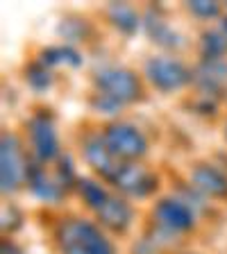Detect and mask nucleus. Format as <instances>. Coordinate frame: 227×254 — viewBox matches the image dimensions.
Wrapping results in <instances>:
<instances>
[{
	"label": "nucleus",
	"instance_id": "21",
	"mask_svg": "<svg viewBox=\"0 0 227 254\" xmlns=\"http://www.w3.org/2000/svg\"><path fill=\"white\" fill-rule=\"evenodd\" d=\"M55 177H57V182L62 184V189L66 190V193L77 186L79 175H77V168H75L73 157H71L69 152H62V157L55 161Z\"/></svg>",
	"mask_w": 227,
	"mask_h": 254
},
{
	"label": "nucleus",
	"instance_id": "10",
	"mask_svg": "<svg viewBox=\"0 0 227 254\" xmlns=\"http://www.w3.org/2000/svg\"><path fill=\"white\" fill-rule=\"evenodd\" d=\"M193 86L198 89V95L221 102L227 95V59L218 62L200 59L193 66Z\"/></svg>",
	"mask_w": 227,
	"mask_h": 254
},
{
	"label": "nucleus",
	"instance_id": "19",
	"mask_svg": "<svg viewBox=\"0 0 227 254\" xmlns=\"http://www.w3.org/2000/svg\"><path fill=\"white\" fill-rule=\"evenodd\" d=\"M198 53L205 62H218L227 57V37L221 30H205L198 39Z\"/></svg>",
	"mask_w": 227,
	"mask_h": 254
},
{
	"label": "nucleus",
	"instance_id": "5",
	"mask_svg": "<svg viewBox=\"0 0 227 254\" xmlns=\"http://www.w3.org/2000/svg\"><path fill=\"white\" fill-rule=\"evenodd\" d=\"M143 79L159 93H175L193 84V68L175 55H152L143 62Z\"/></svg>",
	"mask_w": 227,
	"mask_h": 254
},
{
	"label": "nucleus",
	"instance_id": "16",
	"mask_svg": "<svg viewBox=\"0 0 227 254\" xmlns=\"http://www.w3.org/2000/svg\"><path fill=\"white\" fill-rule=\"evenodd\" d=\"M37 59L53 70L57 66H69V68H79L84 64V57L75 46L69 43H57V46H46L39 50Z\"/></svg>",
	"mask_w": 227,
	"mask_h": 254
},
{
	"label": "nucleus",
	"instance_id": "12",
	"mask_svg": "<svg viewBox=\"0 0 227 254\" xmlns=\"http://www.w3.org/2000/svg\"><path fill=\"white\" fill-rule=\"evenodd\" d=\"M25 186L37 200L46 202V204H59L66 195V190L62 189V184L57 182L55 173H48L46 166L34 161L30 157V166H27V177Z\"/></svg>",
	"mask_w": 227,
	"mask_h": 254
},
{
	"label": "nucleus",
	"instance_id": "17",
	"mask_svg": "<svg viewBox=\"0 0 227 254\" xmlns=\"http://www.w3.org/2000/svg\"><path fill=\"white\" fill-rule=\"evenodd\" d=\"M57 34L64 39V43L75 46V43L89 41V37L93 34V25H91V21L82 18V16H66V18L59 21Z\"/></svg>",
	"mask_w": 227,
	"mask_h": 254
},
{
	"label": "nucleus",
	"instance_id": "14",
	"mask_svg": "<svg viewBox=\"0 0 227 254\" xmlns=\"http://www.w3.org/2000/svg\"><path fill=\"white\" fill-rule=\"evenodd\" d=\"M134 218H137V213H134L132 202L123 195H111L109 200L95 211L98 225L114 234H125L127 229L132 227Z\"/></svg>",
	"mask_w": 227,
	"mask_h": 254
},
{
	"label": "nucleus",
	"instance_id": "22",
	"mask_svg": "<svg viewBox=\"0 0 227 254\" xmlns=\"http://www.w3.org/2000/svg\"><path fill=\"white\" fill-rule=\"evenodd\" d=\"M186 11L198 21H214V18H223V5L214 2V0H191L186 2Z\"/></svg>",
	"mask_w": 227,
	"mask_h": 254
},
{
	"label": "nucleus",
	"instance_id": "11",
	"mask_svg": "<svg viewBox=\"0 0 227 254\" xmlns=\"http://www.w3.org/2000/svg\"><path fill=\"white\" fill-rule=\"evenodd\" d=\"M141 27H143V32H146V37L157 48L166 50V53H177L180 48H184V37H182L180 32L175 30L154 7H148V9L143 11Z\"/></svg>",
	"mask_w": 227,
	"mask_h": 254
},
{
	"label": "nucleus",
	"instance_id": "28",
	"mask_svg": "<svg viewBox=\"0 0 227 254\" xmlns=\"http://www.w3.org/2000/svg\"><path fill=\"white\" fill-rule=\"evenodd\" d=\"M218 30H221L223 34H225V37H227V14H223V18H221V25H218Z\"/></svg>",
	"mask_w": 227,
	"mask_h": 254
},
{
	"label": "nucleus",
	"instance_id": "23",
	"mask_svg": "<svg viewBox=\"0 0 227 254\" xmlns=\"http://www.w3.org/2000/svg\"><path fill=\"white\" fill-rule=\"evenodd\" d=\"M89 107H91V111L102 114V116H118L123 109L121 102H116L114 98H109V95L98 93V91H93V93L89 95Z\"/></svg>",
	"mask_w": 227,
	"mask_h": 254
},
{
	"label": "nucleus",
	"instance_id": "6",
	"mask_svg": "<svg viewBox=\"0 0 227 254\" xmlns=\"http://www.w3.org/2000/svg\"><path fill=\"white\" fill-rule=\"evenodd\" d=\"M91 82H93V91L109 95L123 107L143 100V95H146L143 79L132 68H125V66H102L93 73Z\"/></svg>",
	"mask_w": 227,
	"mask_h": 254
},
{
	"label": "nucleus",
	"instance_id": "9",
	"mask_svg": "<svg viewBox=\"0 0 227 254\" xmlns=\"http://www.w3.org/2000/svg\"><path fill=\"white\" fill-rule=\"evenodd\" d=\"M79 154L84 159V164L93 170L102 182H109L116 177L118 168H121L123 161L114 159V154L109 152V148L105 145V138L102 132H86L79 141Z\"/></svg>",
	"mask_w": 227,
	"mask_h": 254
},
{
	"label": "nucleus",
	"instance_id": "29",
	"mask_svg": "<svg viewBox=\"0 0 227 254\" xmlns=\"http://www.w3.org/2000/svg\"><path fill=\"white\" fill-rule=\"evenodd\" d=\"M62 252H64V254H82L79 250H62Z\"/></svg>",
	"mask_w": 227,
	"mask_h": 254
},
{
	"label": "nucleus",
	"instance_id": "24",
	"mask_svg": "<svg viewBox=\"0 0 227 254\" xmlns=\"http://www.w3.org/2000/svg\"><path fill=\"white\" fill-rule=\"evenodd\" d=\"M23 211L18 209L16 204H5L2 206V232H9V234H14L16 229H21V225H23Z\"/></svg>",
	"mask_w": 227,
	"mask_h": 254
},
{
	"label": "nucleus",
	"instance_id": "8",
	"mask_svg": "<svg viewBox=\"0 0 227 254\" xmlns=\"http://www.w3.org/2000/svg\"><path fill=\"white\" fill-rule=\"evenodd\" d=\"M150 218H152V225L175 234V236H182L196 227V209L186 204L180 195L159 197L152 204Z\"/></svg>",
	"mask_w": 227,
	"mask_h": 254
},
{
	"label": "nucleus",
	"instance_id": "15",
	"mask_svg": "<svg viewBox=\"0 0 227 254\" xmlns=\"http://www.w3.org/2000/svg\"><path fill=\"white\" fill-rule=\"evenodd\" d=\"M105 16L109 25L123 37H134L143 25V14L130 2H109L105 7Z\"/></svg>",
	"mask_w": 227,
	"mask_h": 254
},
{
	"label": "nucleus",
	"instance_id": "18",
	"mask_svg": "<svg viewBox=\"0 0 227 254\" xmlns=\"http://www.w3.org/2000/svg\"><path fill=\"white\" fill-rule=\"evenodd\" d=\"M75 190H77V195L82 197L86 209H91L93 213L111 197V193L100 184V180H93V177H79Z\"/></svg>",
	"mask_w": 227,
	"mask_h": 254
},
{
	"label": "nucleus",
	"instance_id": "27",
	"mask_svg": "<svg viewBox=\"0 0 227 254\" xmlns=\"http://www.w3.org/2000/svg\"><path fill=\"white\" fill-rule=\"evenodd\" d=\"M2 254H23V250L11 241V238H5L2 241Z\"/></svg>",
	"mask_w": 227,
	"mask_h": 254
},
{
	"label": "nucleus",
	"instance_id": "25",
	"mask_svg": "<svg viewBox=\"0 0 227 254\" xmlns=\"http://www.w3.org/2000/svg\"><path fill=\"white\" fill-rule=\"evenodd\" d=\"M218 100H212V98H205V95H196V100H193V109L202 116H214L218 111Z\"/></svg>",
	"mask_w": 227,
	"mask_h": 254
},
{
	"label": "nucleus",
	"instance_id": "20",
	"mask_svg": "<svg viewBox=\"0 0 227 254\" xmlns=\"http://www.w3.org/2000/svg\"><path fill=\"white\" fill-rule=\"evenodd\" d=\"M23 79H25L27 89L34 91V93H46L55 84L53 70L48 68V66H43L39 59H32L25 68H23Z\"/></svg>",
	"mask_w": 227,
	"mask_h": 254
},
{
	"label": "nucleus",
	"instance_id": "1",
	"mask_svg": "<svg viewBox=\"0 0 227 254\" xmlns=\"http://www.w3.org/2000/svg\"><path fill=\"white\" fill-rule=\"evenodd\" d=\"M57 241L62 250H79L82 254H116V245L93 220L79 216L62 218L57 227Z\"/></svg>",
	"mask_w": 227,
	"mask_h": 254
},
{
	"label": "nucleus",
	"instance_id": "30",
	"mask_svg": "<svg viewBox=\"0 0 227 254\" xmlns=\"http://www.w3.org/2000/svg\"><path fill=\"white\" fill-rule=\"evenodd\" d=\"M223 134H225V141H227V123H225V132H223Z\"/></svg>",
	"mask_w": 227,
	"mask_h": 254
},
{
	"label": "nucleus",
	"instance_id": "13",
	"mask_svg": "<svg viewBox=\"0 0 227 254\" xmlns=\"http://www.w3.org/2000/svg\"><path fill=\"white\" fill-rule=\"evenodd\" d=\"M189 184L207 200H227V173L216 164H196L189 173Z\"/></svg>",
	"mask_w": 227,
	"mask_h": 254
},
{
	"label": "nucleus",
	"instance_id": "3",
	"mask_svg": "<svg viewBox=\"0 0 227 254\" xmlns=\"http://www.w3.org/2000/svg\"><path fill=\"white\" fill-rule=\"evenodd\" d=\"M25 141L30 145V157L43 166L55 164L62 157L57 125L48 109H37L25 121Z\"/></svg>",
	"mask_w": 227,
	"mask_h": 254
},
{
	"label": "nucleus",
	"instance_id": "2",
	"mask_svg": "<svg viewBox=\"0 0 227 254\" xmlns=\"http://www.w3.org/2000/svg\"><path fill=\"white\" fill-rule=\"evenodd\" d=\"M30 157L25 141L16 132L5 129L0 136V189L2 195H16L25 186Z\"/></svg>",
	"mask_w": 227,
	"mask_h": 254
},
{
	"label": "nucleus",
	"instance_id": "4",
	"mask_svg": "<svg viewBox=\"0 0 227 254\" xmlns=\"http://www.w3.org/2000/svg\"><path fill=\"white\" fill-rule=\"evenodd\" d=\"M105 145L109 148V152L114 154V159L123 161V164H134L141 161L150 150L148 136L143 134L141 127H137L130 121H109L105 123V127L100 129Z\"/></svg>",
	"mask_w": 227,
	"mask_h": 254
},
{
	"label": "nucleus",
	"instance_id": "26",
	"mask_svg": "<svg viewBox=\"0 0 227 254\" xmlns=\"http://www.w3.org/2000/svg\"><path fill=\"white\" fill-rule=\"evenodd\" d=\"M132 254H161V248H157V245H154L148 236H143L141 241L134 245Z\"/></svg>",
	"mask_w": 227,
	"mask_h": 254
},
{
	"label": "nucleus",
	"instance_id": "7",
	"mask_svg": "<svg viewBox=\"0 0 227 254\" xmlns=\"http://www.w3.org/2000/svg\"><path fill=\"white\" fill-rule=\"evenodd\" d=\"M111 186L127 200H148L159 189V175L146 168L141 161L121 164L116 177L111 180Z\"/></svg>",
	"mask_w": 227,
	"mask_h": 254
}]
</instances>
